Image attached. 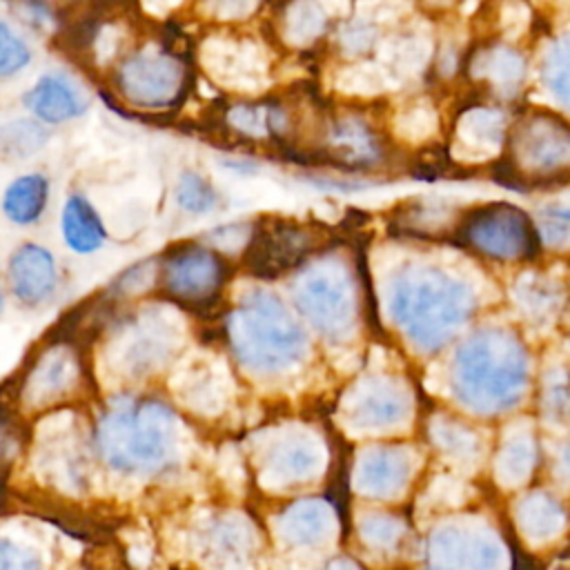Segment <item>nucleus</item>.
Listing matches in <instances>:
<instances>
[{"label": "nucleus", "instance_id": "nucleus-1", "mask_svg": "<svg viewBox=\"0 0 570 570\" xmlns=\"http://www.w3.org/2000/svg\"><path fill=\"white\" fill-rule=\"evenodd\" d=\"M94 445L100 461L118 474H158L178 452L176 412L156 396L116 394L96 421Z\"/></svg>", "mask_w": 570, "mask_h": 570}, {"label": "nucleus", "instance_id": "nucleus-2", "mask_svg": "<svg viewBox=\"0 0 570 570\" xmlns=\"http://www.w3.org/2000/svg\"><path fill=\"white\" fill-rule=\"evenodd\" d=\"M470 305L465 283L434 265H407L392 278L390 312L423 350L445 341L468 318Z\"/></svg>", "mask_w": 570, "mask_h": 570}, {"label": "nucleus", "instance_id": "nucleus-3", "mask_svg": "<svg viewBox=\"0 0 570 570\" xmlns=\"http://www.w3.org/2000/svg\"><path fill=\"white\" fill-rule=\"evenodd\" d=\"M227 341L238 363L261 374H278L303 354V332L283 303L252 294L227 316Z\"/></svg>", "mask_w": 570, "mask_h": 570}, {"label": "nucleus", "instance_id": "nucleus-4", "mask_svg": "<svg viewBox=\"0 0 570 570\" xmlns=\"http://www.w3.org/2000/svg\"><path fill=\"white\" fill-rule=\"evenodd\" d=\"M523 381V352L505 332H483L456 356V394L474 410L494 412L512 405Z\"/></svg>", "mask_w": 570, "mask_h": 570}, {"label": "nucleus", "instance_id": "nucleus-5", "mask_svg": "<svg viewBox=\"0 0 570 570\" xmlns=\"http://www.w3.org/2000/svg\"><path fill=\"white\" fill-rule=\"evenodd\" d=\"M185 65L174 53L145 47L125 56L116 69L120 96L138 109H169L185 91Z\"/></svg>", "mask_w": 570, "mask_h": 570}, {"label": "nucleus", "instance_id": "nucleus-6", "mask_svg": "<svg viewBox=\"0 0 570 570\" xmlns=\"http://www.w3.org/2000/svg\"><path fill=\"white\" fill-rule=\"evenodd\" d=\"M225 278V258L198 243L169 247L156 267V281L163 294L187 307L212 303L223 289Z\"/></svg>", "mask_w": 570, "mask_h": 570}, {"label": "nucleus", "instance_id": "nucleus-7", "mask_svg": "<svg viewBox=\"0 0 570 570\" xmlns=\"http://www.w3.org/2000/svg\"><path fill=\"white\" fill-rule=\"evenodd\" d=\"M510 160L521 176L534 180L570 171V125L548 111H534L508 136Z\"/></svg>", "mask_w": 570, "mask_h": 570}, {"label": "nucleus", "instance_id": "nucleus-8", "mask_svg": "<svg viewBox=\"0 0 570 570\" xmlns=\"http://www.w3.org/2000/svg\"><path fill=\"white\" fill-rule=\"evenodd\" d=\"M461 236L474 252L497 261H519L537 247L530 218L508 203H490L472 209L461 225Z\"/></svg>", "mask_w": 570, "mask_h": 570}, {"label": "nucleus", "instance_id": "nucleus-9", "mask_svg": "<svg viewBox=\"0 0 570 570\" xmlns=\"http://www.w3.org/2000/svg\"><path fill=\"white\" fill-rule=\"evenodd\" d=\"M178 345V327L160 309H147L127 323L114 345L111 361L125 376L145 379L163 367Z\"/></svg>", "mask_w": 570, "mask_h": 570}, {"label": "nucleus", "instance_id": "nucleus-10", "mask_svg": "<svg viewBox=\"0 0 570 570\" xmlns=\"http://www.w3.org/2000/svg\"><path fill=\"white\" fill-rule=\"evenodd\" d=\"M7 287L20 307L31 312L47 307L60 289L56 254L33 240L20 243L7 261Z\"/></svg>", "mask_w": 570, "mask_h": 570}, {"label": "nucleus", "instance_id": "nucleus-11", "mask_svg": "<svg viewBox=\"0 0 570 570\" xmlns=\"http://www.w3.org/2000/svg\"><path fill=\"white\" fill-rule=\"evenodd\" d=\"M303 314L327 336L345 334L352 325V294L345 274L336 267L323 265L301 278L296 289Z\"/></svg>", "mask_w": 570, "mask_h": 570}, {"label": "nucleus", "instance_id": "nucleus-12", "mask_svg": "<svg viewBox=\"0 0 570 570\" xmlns=\"http://www.w3.org/2000/svg\"><path fill=\"white\" fill-rule=\"evenodd\" d=\"M428 563L430 570H497L501 550L481 530L445 528L434 534Z\"/></svg>", "mask_w": 570, "mask_h": 570}, {"label": "nucleus", "instance_id": "nucleus-13", "mask_svg": "<svg viewBox=\"0 0 570 570\" xmlns=\"http://www.w3.org/2000/svg\"><path fill=\"white\" fill-rule=\"evenodd\" d=\"M78 358L67 345L45 347L29 367L22 385V399L31 407H45L67 396L78 381Z\"/></svg>", "mask_w": 570, "mask_h": 570}, {"label": "nucleus", "instance_id": "nucleus-14", "mask_svg": "<svg viewBox=\"0 0 570 570\" xmlns=\"http://www.w3.org/2000/svg\"><path fill=\"white\" fill-rule=\"evenodd\" d=\"M27 111L42 125H62L87 114L85 91L65 73H42L22 96Z\"/></svg>", "mask_w": 570, "mask_h": 570}, {"label": "nucleus", "instance_id": "nucleus-15", "mask_svg": "<svg viewBox=\"0 0 570 570\" xmlns=\"http://www.w3.org/2000/svg\"><path fill=\"white\" fill-rule=\"evenodd\" d=\"M407 399L394 381H370L347 401V423L358 430H385L403 421Z\"/></svg>", "mask_w": 570, "mask_h": 570}, {"label": "nucleus", "instance_id": "nucleus-16", "mask_svg": "<svg viewBox=\"0 0 570 570\" xmlns=\"http://www.w3.org/2000/svg\"><path fill=\"white\" fill-rule=\"evenodd\" d=\"M330 158L350 169H370L383 158V142L376 131L358 116H341L327 127L325 138Z\"/></svg>", "mask_w": 570, "mask_h": 570}, {"label": "nucleus", "instance_id": "nucleus-17", "mask_svg": "<svg viewBox=\"0 0 570 570\" xmlns=\"http://www.w3.org/2000/svg\"><path fill=\"white\" fill-rule=\"evenodd\" d=\"M60 234L67 249L78 256L96 254L107 243V227L102 223V216L98 214L94 203L80 191H71L62 203Z\"/></svg>", "mask_w": 570, "mask_h": 570}, {"label": "nucleus", "instance_id": "nucleus-18", "mask_svg": "<svg viewBox=\"0 0 570 570\" xmlns=\"http://www.w3.org/2000/svg\"><path fill=\"white\" fill-rule=\"evenodd\" d=\"M205 56L212 73L234 87H258L267 71L261 49L252 42H212Z\"/></svg>", "mask_w": 570, "mask_h": 570}, {"label": "nucleus", "instance_id": "nucleus-19", "mask_svg": "<svg viewBox=\"0 0 570 570\" xmlns=\"http://www.w3.org/2000/svg\"><path fill=\"white\" fill-rule=\"evenodd\" d=\"M49 178L40 171H29L13 178L0 198L4 218L18 227H31L42 220L49 205Z\"/></svg>", "mask_w": 570, "mask_h": 570}, {"label": "nucleus", "instance_id": "nucleus-20", "mask_svg": "<svg viewBox=\"0 0 570 570\" xmlns=\"http://www.w3.org/2000/svg\"><path fill=\"white\" fill-rule=\"evenodd\" d=\"M321 452L312 439L305 434H285V439L276 441L265 461V474L276 485L296 483L314 474L318 465Z\"/></svg>", "mask_w": 570, "mask_h": 570}, {"label": "nucleus", "instance_id": "nucleus-21", "mask_svg": "<svg viewBox=\"0 0 570 570\" xmlns=\"http://www.w3.org/2000/svg\"><path fill=\"white\" fill-rule=\"evenodd\" d=\"M309 232L294 223H276L256 236L254 261L261 269L281 272L292 267L309 249Z\"/></svg>", "mask_w": 570, "mask_h": 570}, {"label": "nucleus", "instance_id": "nucleus-22", "mask_svg": "<svg viewBox=\"0 0 570 570\" xmlns=\"http://www.w3.org/2000/svg\"><path fill=\"white\" fill-rule=\"evenodd\" d=\"M472 76L481 78L501 96H512L525 80L523 56L508 45H492L472 60Z\"/></svg>", "mask_w": 570, "mask_h": 570}, {"label": "nucleus", "instance_id": "nucleus-23", "mask_svg": "<svg viewBox=\"0 0 570 570\" xmlns=\"http://www.w3.org/2000/svg\"><path fill=\"white\" fill-rule=\"evenodd\" d=\"M505 131V116L499 109L472 107L456 120L454 138L463 151L488 156L501 147Z\"/></svg>", "mask_w": 570, "mask_h": 570}, {"label": "nucleus", "instance_id": "nucleus-24", "mask_svg": "<svg viewBox=\"0 0 570 570\" xmlns=\"http://www.w3.org/2000/svg\"><path fill=\"white\" fill-rule=\"evenodd\" d=\"M410 472L407 456L399 450H381L372 452L367 459H363L358 468V485L367 494H394L399 485L405 483Z\"/></svg>", "mask_w": 570, "mask_h": 570}, {"label": "nucleus", "instance_id": "nucleus-25", "mask_svg": "<svg viewBox=\"0 0 570 570\" xmlns=\"http://www.w3.org/2000/svg\"><path fill=\"white\" fill-rule=\"evenodd\" d=\"M227 122L232 129L247 138H281L289 127V116L281 105L258 102V105H236L227 111Z\"/></svg>", "mask_w": 570, "mask_h": 570}, {"label": "nucleus", "instance_id": "nucleus-26", "mask_svg": "<svg viewBox=\"0 0 570 570\" xmlns=\"http://www.w3.org/2000/svg\"><path fill=\"white\" fill-rule=\"evenodd\" d=\"M327 27V16L316 0H292L283 11V38L292 47L316 42Z\"/></svg>", "mask_w": 570, "mask_h": 570}, {"label": "nucleus", "instance_id": "nucleus-27", "mask_svg": "<svg viewBox=\"0 0 570 570\" xmlns=\"http://www.w3.org/2000/svg\"><path fill=\"white\" fill-rule=\"evenodd\" d=\"M281 530H283V537L296 548H301V546H321V541L332 530V523H330L327 512L323 510V505L305 503V505H298L296 510H292L283 519Z\"/></svg>", "mask_w": 570, "mask_h": 570}, {"label": "nucleus", "instance_id": "nucleus-28", "mask_svg": "<svg viewBox=\"0 0 570 570\" xmlns=\"http://www.w3.org/2000/svg\"><path fill=\"white\" fill-rule=\"evenodd\" d=\"M174 200H176L178 209H183L185 214L205 216L218 207L220 194L207 176H203L196 169H185L176 178Z\"/></svg>", "mask_w": 570, "mask_h": 570}, {"label": "nucleus", "instance_id": "nucleus-29", "mask_svg": "<svg viewBox=\"0 0 570 570\" xmlns=\"http://www.w3.org/2000/svg\"><path fill=\"white\" fill-rule=\"evenodd\" d=\"M47 129L36 118L11 120L0 127V154L11 160L29 158L47 145Z\"/></svg>", "mask_w": 570, "mask_h": 570}, {"label": "nucleus", "instance_id": "nucleus-30", "mask_svg": "<svg viewBox=\"0 0 570 570\" xmlns=\"http://www.w3.org/2000/svg\"><path fill=\"white\" fill-rule=\"evenodd\" d=\"M541 80L548 91L570 109V33L557 38L548 47L541 65Z\"/></svg>", "mask_w": 570, "mask_h": 570}, {"label": "nucleus", "instance_id": "nucleus-31", "mask_svg": "<svg viewBox=\"0 0 570 570\" xmlns=\"http://www.w3.org/2000/svg\"><path fill=\"white\" fill-rule=\"evenodd\" d=\"M207 546L218 563H240L249 550L247 532L238 521H218L207 534Z\"/></svg>", "mask_w": 570, "mask_h": 570}, {"label": "nucleus", "instance_id": "nucleus-32", "mask_svg": "<svg viewBox=\"0 0 570 570\" xmlns=\"http://www.w3.org/2000/svg\"><path fill=\"white\" fill-rule=\"evenodd\" d=\"M33 53L29 42L13 29V24L0 18V80H9L18 76L24 67H29Z\"/></svg>", "mask_w": 570, "mask_h": 570}, {"label": "nucleus", "instance_id": "nucleus-33", "mask_svg": "<svg viewBox=\"0 0 570 570\" xmlns=\"http://www.w3.org/2000/svg\"><path fill=\"white\" fill-rule=\"evenodd\" d=\"M561 521H563V514L559 505L543 494L530 497V501L523 505V512H521L523 530L534 539H546L554 534Z\"/></svg>", "mask_w": 570, "mask_h": 570}, {"label": "nucleus", "instance_id": "nucleus-34", "mask_svg": "<svg viewBox=\"0 0 570 570\" xmlns=\"http://www.w3.org/2000/svg\"><path fill=\"white\" fill-rule=\"evenodd\" d=\"M390 65L399 76L419 73L430 58V42L421 36H403L399 38L390 51Z\"/></svg>", "mask_w": 570, "mask_h": 570}, {"label": "nucleus", "instance_id": "nucleus-35", "mask_svg": "<svg viewBox=\"0 0 570 570\" xmlns=\"http://www.w3.org/2000/svg\"><path fill=\"white\" fill-rule=\"evenodd\" d=\"M436 127H439V116L434 107L425 100L405 107L396 118L399 136L410 142H421L430 138L436 131Z\"/></svg>", "mask_w": 570, "mask_h": 570}, {"label": "nucleus", "instance_id": "nucleus-36", "mask_svg": "<svg viewBox=\"0 0 570 570\" xmlns=\"http://www.w3.org/2000/svg\"><path fill=\"white\" fill-rule=\"evenodd\" d=\"M559 294H561L559 287L548 283V281H537V283L523 285L517 292L525 314L530 318H537V321H546V318L557 314V307L561 305V296Z\"/></svg>", "mask_w": 570, "mask_h": 570}, {"label": "nucleus", "instance_id": "nucleus-37", "mask_svg": "<svg viewBox=\"0 0 570 570\" xmlns=\"http://www.w3.org/2000/svg\"><path fill=\"white\" fill-rule=\"evenodd\" d=\"M0 570H47V563L36 546L0 534Z\"/></svg>", "mask_w": 570, "mask_h": 570}, {"label": "nucleus", "instance_id": "nucleus-38", "mask_svg": "<svg viewBox=\"0 0 570 570\" xmlns=\"http://www.w3.org/2000/svg\"><path fill=\"white\" fill-rule=\"evenodd\" d=\"M385 69H379L374 65H352L347 69H343L336 78V85L341 91H347V94H363V96H372V94H379L387 78L383 73Z\"/></svg>", "mask_w": 570, "mask_h": 570}, {"label": "nucleus", "instance_id": "nucleus-39", "mask_svg": "<svg viewBox=\"0 0 570 570\" xmlns=\"http://www.w3.org/2000/svg\"><path fill=\"white\" fill-rule=\"evenodd\" d=\"M450 214L452 209H448L441 203H416L405 214V220L416 234H434L448 225Z\"/></svg>", "mask_w": 570, "mask_h": 570}, {"label": "nucleus", "instance_id": "nucleus-40", "mask_svg": "<svg viewBox=\"0 0 570 570\" xmlns=\"http://www.w3.org/2000/svg\"><path fill=\"white\" fill-rule=\"evenodd\" d=\"M374 40H376V29L363 20H354V22L345 24L341 31V45L350 53L367 51L374 45Z\"/></svg>", "mask_w": 570, "mask_h": 570}, {"label": "nucleus", "instance_id": "nucleus-41", "mask_svg": "<svg viewBox=\"0 0 570 570\" xmlns=\"http://www.w3.org/2000/svg\"><path fill=\"white\" fill-rule=\"evenodd\" d=\"M258 0H209V9L214 16L234 20V18H245L254 11Z\"/></svg>", "mask_w": 570, "mask_h": 570}, {"label": "nucleus", "instance_id": "nucleus-42", "mask_svg": "<svg viewBox=\"0 0 570 570\" xmlns=\"http://www.w3.org/2000/svg\"><path fill=\"white\" fill-rule=\"evenodd\" d=\"M9 443H11V439H9V432H7V428L0 423V465L7 461V456H9Z\"/></svg>", "mask_w": 570, "mask_h": 570}, {"label": "nucleus", "instance_id": "nucleus-43", "mask_svg": "<svg viewBox=\"0 0 570 570\" xmlns=\"http://www.w3.org/2000/svg\"><path fill=\"white\" fill-rule=\"evenodd\" d=\"M430 4H434V7H445V4H450L452 0H428Z\"/></svg>", "mask_w": 570, "mask_h": 570}, {"label": "nucleus", "instance_id": "nucleus-44", "mask_svg": "<svg viewBox=\"0 0 570 570\" xmlns=\"http://www.w3.org/2000/svg\"><path fill=\"white\" fill-rule=\"evenodd\" d=\"M4 309V292H2V281H0V312Z\"/></svg>", "mask_w": 570, "mask_h": 570}]
</instances>
